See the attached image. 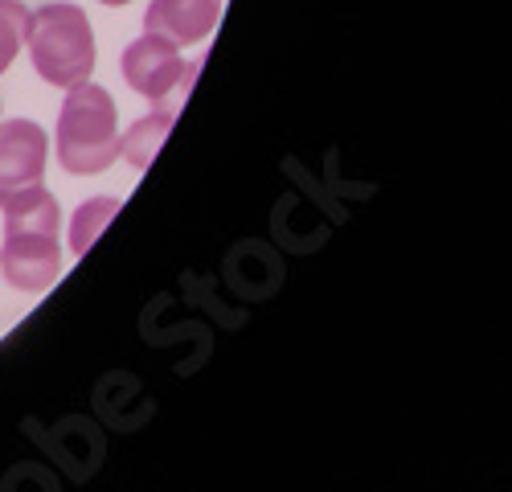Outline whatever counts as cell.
I'll list each match as a JSON object with an SVG mask.
<instances>
[{
  "label": "cell",
  "mask_w": 512,
  "mask_h": 492,
  "mask_svg": "<svg viewBox=\"0 0 512 492\" xmlns=\"http://www.w3.org/2000/svg\"><path fill=\"white\" fill-rule=\"evenodd\" d=\"M5 242H0V271L5 283L17 292H46V287L62 275V214L50 189H25L9 197L5 205Z\"/></svg>",
  "instance_id": "6da1fadb"
},
{
  "label": "cell",
  "mask_w": 512,
  "mask_h": 492,
  "mask_svg": "<svg viewBox=\"0 0 512 492\" xmlns=\"http://www.w3.org/2000/svg\"><path fill=\"white\" fill-rule=\"evenodd\" d=\"M54 148H58V164L70 177H95L107 173L119 160V115H115V99L95 87V82H82L70 87L62 111H58V132H54Z\"/></svg>",
  "instance_id": "7a4b0ae2"
},
{
  "label": "cell",
  "mask_w": 512,
  "mask_h": 492,
  "mask_svg": "<svg viewBox=\"0 0 512 492\" xmlns=\"http://www.w3.org/2000/svg\"><path fill=\"white\" fill-rule=\"evenodd\" d=\"M29 58L41 82L50 87H82L95 74V29L78 5L50 0L37 13H29Z\"/></svg>",
  "instance_id": "3957f363"
},
{
  "label": "cell",
  "mask_w": 512,
  "mask_h": 492,
  "mask_svg": "<svg viewBox=\"0 0 512 492\" xmlns=\"http://www.w3.org/2000/svg\"><path fill=\"white\" fill-rule=\"evenodd\" d=\"M119 66H123L127 87H132L136 95H144V99H152V103L185 95L189 82L201 70V62H185L181 58V46H173L168 37H156V33L136 37L132 46L123 50V62Z\"/></svg>",
  "instance_id": "277c9868"
},
{
  "label": "cell",
  "mask_w": 512,
  "mask_h": 492,
  "mask_svg": "<svg viewBox=\"0 0 512 492\" xmlns=\"http://www.w3.org/2000/svg\"><path fill=\"white\" fill-rule=\"evenodd\" d=\"M46 156H50V140L33 119L0 123V205L33 185H41V177H46Z\"/></svg>",
  "instance_id": "5b68a950"
},
{
  "label": "cell",
  "mask_w": 512,
  "mask_h": 492,
  "mask_svg": "<svg viewBox=\"0 0 512 492\" xmlns=\"http://www.w3.org/2000/svg\"><path fill=\"white\" fill-rule=\"evenodd\" d=\"M222 17V0H152L144 13V33L168 37L173 46H197Z\"/></svg>",
  "instance_id": "8992f818"
},
{
  "label": "cell",
  "mask_w": 512,
  "mask_h": 492,
  "mask_svg": "<svg viewBox=\"0 0 512 492\" xmlns=\"http://www.w3.org/2000/svg\"><path fill=\"white\" fill-rule=\"evenodd\" d=\"M173 119H177V107L156 103V111L144 115V119H136L132 132L119 140V156L132 164V169H148L152 156H156V148H160L164 136H168V128H173Z\"/></svg>",
  "instance_id": "52a82bcc"
},
{
  "label": "cell",
  "mask_w": 512,
  "mask_h": 492,
  "mask_svg": "<svg viewBox=\"0 0 512 492\" xmlns=\"http://www.w3.org/2000/svg\"><path fill=\"white\" fill-rule=\"evenodd\" d=\"M119 197H91V201H82L78 210H74V222H70V251L74 255H87L95 238L103 234V226L119 214Z\"/></svg>",
  "instance_id": "ba28073f"
},
{
  "label": "cell",
  "mask_w": 512,
  "mask_h": 492,
  "mask_svg": "<svg viewBox=\"0 0 512 492\" xmlns=\"http://www.w3.org/2000/svg\"><path fill=\"white\" fill-rule=\"evenodd\" d=\"M29 37V9L21 0H0V74H5Z\"/></svg>",
  "instance_id": "9c48e42d"
},
{
  "label": "cell",
  "mask_w": 512,
  "mask_h": 492,
  "mask_svg": "<svg viewBox=\"0 0 512 492\" xmlns=\"http://www.w3.org/2000/svg\"><path fill=\"white\" fill-rule=\"evenodd\" d=\"M99 5H107V9H119V5H132V0H99Z\"/></svg>",
  "instance_id": "30bf717a"
}]
</instances>
